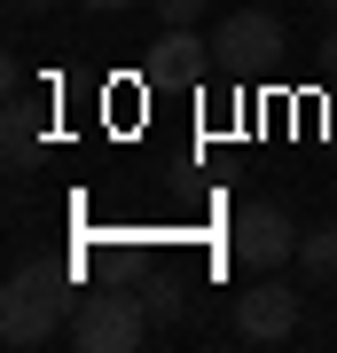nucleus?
<instances>
[{
    "label": "nucleus",
    "instance_id": "nucleus-10",
    "mask_svg": "<svg viewBox=\"0 0 337 353\" xmlns=\"http://www.w3.org/2000/svg\"><path fill=\"white\" fill-rule=\"evenodd\" d=\"M322 79H337V32L322 39Z\"/></svg>",
    "mask_w": 337,
    "mask_h": 353
},
{
    "label": "nucleus",
    "instance_id": "nucleus-3",
    "mask_svg": "<svg viewBox=\"0 0 337 353\" xmlns=\"http://www.w3.org/2000/svg\"><path fill=\"white\" fill-rule=\"evenodd\" d=\"M283 48H290V32L275 8H227L212 24V55L227 71H267V63H283Z\"/></svg>",
    "mask_w": 337,
    "mask_h": 353
},
{
    "label": "nucleus",
    "instance_id": "nucleus-1",
    "mask_svg": "<svg viewBox=\"0 0 337 353\" xmlns=\"http://www.w3.org/2000/svg\"><path fill=\"white\" fill-rule=\"evenodd\" d=\"M71 267H16L0 290V338L8 345H48L55 330H71Z\"/></svg>",
    "mask_w": 337,
    "mask_h": 353
},
{
    "label": "nucleus",
    "instance_id": "nucleus-4",
    "mask_svg": "<svg viewBox=\"0 0 337 353\" xmlns=\"http://www.w3.org/2000/svg\"><path fill=\"white\" fill-rule=\"evenodd\" d=\"M227 252L243 267H259V275H275V267L298 259V220H290L283 204H243V212L227 220Z\"/></svg>",
    "mask_w": 337,
    "mask_h": 353
},
{
    "label": "nucleus",
    "instance_id": "nucleus-11",
    "mask_svg": "<svg viewBox=\"0 0 337 353\" xmlns=\"http://www.w3.org/2000/svg\"><path fill=\"white\" fill-rule=\"evenodd\" d=\"M8 8H55V0H8Z\"/></svg>",
    "mask_w": 337,
    "mask_h": 353
},
{
    "label": "nucleus",
    "instance_id": "nucleus-9",
    "mask_svg": "<svg viewBox=\"0 0 337 353\" xmlns=\"http://www.w3.org/2000/svg\"><path fill=\"white\" fill-rule=\"evenodd\" d=\"M87 16H118V8H134V0H79Z\"/></svg>",
    "mask_w": 337,
    "mask_h": 353
},
{
    "label": "nucleus",
    "instance_id": "nucleus-2",
    "mask_svg": "<svg viewBox=\"0 0 337 353\" xmlns=\"http://www.w3.org/2000/svg\"><path fill=\"white\" fill-rule=\"evenodd\" d=\"M141 338H150V306H141V299L94 290V299L71 306V345L79 353H134Z\"/></svg>",
    "mask_w": 337,
    "mask_h": 353
},
{
    "label": "nucleus",
    "instance_id": "nucleus-8",
    "mask_svg": "<svg viewBox=\"0 0 337 353\" xmlns=\"http://www.w3.org/2000/svg\"><path fill=\"white\" fill-rule=\"evenodd\" d=\"M150 8L165 16V24H196V16H204V8H212V0H150Z\"/></svg>",
    "mask_w": 337,
    "mask_h": 353
},
{
    "label": "nucleus",
    "instance_id": "nucleus-5",
    "mask_svg": "<svg viewBox=\"0 0 337 353\" xmlns=\"http://www.w3.org/2000/svg\"><path fill=\"white\" fill-rule=\"evenodd\" d=\"M236 330H243L251 345H283L290 330H298V290L275 283V275H259V283L236 299Z\"/></svg>",
    "mask_w": 337,
    "mask_h": 353
},
{
    "label": "nucleus",
    "instance_id": "nucleus-6",
    "mask_svg": "<svg viewBox=\"0 0 337 353\" xmlns=\"http://www.w3.org/2000/svg\"><path fill=\"white\" fill-rule=\"evenodd\" d=\"M204 55H212V39H196V24H165L157 48H150V71L157 79H196Z\"/></svg>",
    "mask_w": 337,
    "mask_h": 353
},
{
    "label": "nucleus",
    "instance_id": "nucleus-12",
    "mask_svg": "<svg viewBox=\"0 0 337 353\" xmlns=\"http://www.w3.org/2000/svg\"><path fill=\"white\" fill-rule=\"evenodd\" d=\"M322 8H337V0H322Z\"/></svg>",
    "mask_w": 337,
    "mask_h": 353
},
{
    "label": "nucleus",
    "instance_id": "nucleus-7",
    "mask_svg": "<svg viewBox=\"0 0 337 353\" xmlns=\"http://www.w3.org/2000/svg\"><path fill=\"white\" fill-rule=\"evenodd\" d=\"M298 267H306L314 283H337V220H322V228L298 236Z\"/></svg>",
    "mask_w": 337,
    "mask_h": 353
}]
</instances>
